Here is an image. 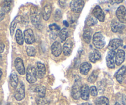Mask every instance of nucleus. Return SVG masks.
<instances>
[{
    "label": "nucleus",
    "instance_id": "obj_1",
    "mask_svg": "<svg viewBox=\"0 0 126 105\" xmlns=\"http://www.w3.org/2000/svg\"><path fill=\"white\" fill-rule=\"evenodd\" d=\"M30 20L32 23L36 27H38L40 24V12L37 6H33L30 9Z\"/></svg>",
    "mask_w": 126,
    "mask_h": 105
},
{
    "label": "nucleus",
    "instance_id": "obj_2",
    "mask_svg": "<svg viewBox=\"0 0 126 105\" xmlns=\"http://www.w3.org/2000/svg\"><path fill=\"white\" fill-rule=\"evenodd\" d=\"M93 43L98 49H101L105 46V39L101 32H96L93 36Z\"/></svg>",
    "mask_w": 126,
    "mask_h": 105
},
{
    "label": "nucleus",
    "instance_id": "obj_3",
    "mask_svg": "<svg viewBox=\"0 0 126 105\" xmlns=\"http://www.w3.org/2000/svg\"><path fill=\"white\" fill-rule=\"evenodd\" d=\"M26 77L27 80L30 84H33L37 82V73H36L35 68L33 66L31 65L28 66L26 71Z\"/></svg>",
    "mask_w": 126,
    "mask_h": 105
},
{
    "label": "nucleus",
    "instance_id": "obj_4",
    "mask_svg": "<svg viewBox=\"0 0 126 105\" xmlns=\"http://www.w3.org/2000/svg\"><path fill=\"white\" fill-rule=\"evenodd\" d=\"M81 80L80 78H77L75 80L73 87L72 88V96L75 100H79L80 97L81 90Z\"/></svg>",
    "mask_w": 126,
    "mask_h": 105
},
{
    "label": "nucleus",
    "instance_id": "obj_5",
    "mask_svg": "<svg viewBox=\"0 0 126 105\" xmlns=\"http://www.w3.org/2000/svg\"><path fill=\"white\" fill-rule=\"evenodd\" d=\"M84 6V1L82 0H76L72 1L70 4L71 10L76 13H79L82 11Z\"/></svg>",
    "mask_w": 126,
    "mask_h": 105
},
{
    "label": "nucleus",
    "instance_id": "obj_6",
    "mask_svg": "<svg viewBox=\"0 0 126 105\" xmlns=\"http://www.w3.org/2000/svg\"><path fill=\"white\" fill-rule=\"evenodd\" d=\"M14 97L17 101H21L25 97V87L22 82H20L17 87L14 93Z\"/></svg>",
    "mask_w": 126,
    "mask_h": 105
},
{
    "label": "nucleus",
    "instance_id": "obj_7",
    "mask_svg": "<svg viewBox=\"0 0 126 105\" xmlns=\"http://www.w3.org/2000/svg\"><path fill=\"white\" fill-rule=\"evenodd\" d=\"M116 16L119 21L122 24L126 23V9L124 6H121L116 11Z\"/></svg>",
    "mask_w": 126,
    "mask_h": 105
},
{
    "label": "nucleus",
    "instance_id": "obj_8",
    "mask_svg": "<svg viewBox=\"0 0 126 105\" xmlns=\"http://www.w3.org/2000/svg\"><path fill=\"white\" fill-rule=\"evenodd\" d=\"M92 14L94 17L96 18L97 20H100V22H104V20H105V13L99 6H96L93 9V11H92Z\"/></svg>",
    "mask_w": 126,
    "mask_h": 105
},
{
    "label": "nucleus",
    "instance_id": "obj_9",
    "mask_svg": "<svg viewBox=\"0 0 126 105\" xmlns=\"http://www.w3.org/2000/svg\"><path fill=\"white\" fill-rule=\"evenodd\" d=\"M24 40L27 44H32L35 42V35L33 30L30 29L25 30L24 33Z\"/></svg>",
    "mask_w": 126,
    "mask_h": 105
},
{
    "label": "nucleus",
    "instance_id": "obj_10",
    "mask_svg": "<svg viewBox=\"0 0 126 105\" xmlns=\"http://www.w3.org/2000/svg\"><path fill=\"white\" fill-rule=\"evenodd\" d=\"M14 66H15L16 69L17 70L19 74L21 75H23L25 74V67H24V62L20 58H17L14 62Z\"/></svg>",
    "mask_w": 126,
    "mask_h": 105
},
{
    "label": "nucleus",
    "instance_id": "obj_11",
    "mask_svg": "<svg viewBox=\"0 0 126 105\" xmlns=\"http://www.w3.org/2000/svg\"><path fill=\"white\" fill-rule=\"evenodd\" d=\"M116 53L114 51H110L108 53L106 56V64L107 66L110 69H113L115 67L114 64V56Z\"/></svg>",
    "mask_w": 126,
    "mask_h": 105
},
{
    "label": "nucleus",
    "instance_id": "obj_12",
    "mask_svg": "<svg viewBox=\"0 0 126 105\" xmlns=\"http://www.w3.org/2000/svg\"><path fill=\"white\" fill-rule=\"evenodd\" d=\"M111 30L114 33H120L124 29V25L121 23L120 22L117 21L116 19H114L111 22Z\"/></svg>",
    "mask_w": 126,
    "mask_h": 105
},
{
    "label": "nucleus",
    "instance_id": "obj_13",
    "mask_svg": "<svg viewBox=\"0 0 126 105\" xmlns=\"http://www.w3.org/2000/svg\"><path fill=\"white\" fill-rule=\"evenodd\" d=\"M122 43H123V42L121 39H118V38L112 39L109 43L108 48L110 49V51H114L119 47L122 45Z\"/></svg>",
    "mask_w": 126,
    "mask_h": 105
},
{
    "label": "nucleus",
    "instance_id": "obj_14",
    "mask_svg": "<svg viewBox=\"0 0 126 105\" xmlns=\"http://www.w3.org/2000/svg\"><path fill=\"white\" fill-rule=\"evenodd\" d=\"M72 46H73V42L71 39H69L66 42L64 46H63V53L65 56H68L72 53Z\"/></svg>",
    "mask_w": 126,
    "mask_h": 105
},
{
    "label": "nucleus",
    "instance_id": "obj_15",
    "mask_svg": "<svg viewBox=\"0 0 126 105\" xmlns=\"http://www.w3.org/2000/svg\"><path fill=\"white\" fill-rule=\"evenodd\" d=\"M35 70L36 73H37V77L40 79L43 78L46 73V68L45 65L41 62H38L37 64V68L35 69Z\"/></svg>",
    "mask_w": 126,
    "mask_h": 105
},
{
    "label": "nucleus",
    "instance_id": "obj_16",
    "mask_svg": "<svg viewBox=\"0 0 126 105\" xmlns=\"http://www.w3.org/2000/svg\"><path fill=\"white\" fill-rule=\"evenodd\" d=\"M51 51L53 55L56 57H58L61 54L62 48L59 42H55L53 43L51 46Z\"/></svg>",
    "mask_w": 126,
    "mask_h": 105
},
{
    "label": "nucleus",
    "instance_id": "obj_17",
    "mask_svg": "<svg viewBox=\"0 0 126 105\" xmlns=\"http://www.w3.org/2000/svg\"><path fill=\"white\" fill-rule=\"evenodd\" d=\"M126 72V67L125 66L121 67V68L118 70V71L116 72V75H115V77H116V80H117V82H118L119 83H120V84H122V82L124 81Z\"/></svg>",
    "mask_w": 126,
    "mask_h": 105
},
{
    "label": "nucleus",
    "instance_id": "obj_18",
    "mask_svg": "<svg viewBox=\"0 0 126 105\" xmlns=\"http://www.w3.org/2000/svg\"><path fill=\"white\" fill-rule=\"evenodd\" d=\"M115 57V62L117 66H120L124 61L125 60V52L122 49H119L116 53Z\"/></svg>",
    "mask_w": 126,
    "mask_h": 105
},
{
    "label": "nucleus",
    "instance_id": "obj_19",
    "mask_svg": "<svg viewBox=\"0 0 126 105\" xmlns=\"http://www.w3.org/2000/svg\"><path fill=\"white\" fill-rule=\"evenodd\" d=\"M101 59V54L96 49H94L90 52L89 54V60L90 62L95 63L96 61H99Z\"/></svg>",
    "mask_w": 126,
    "mask_h": 105
},
{
    "label": "nucleus",
    "instance_id": "obj_20",
    "mask_svg": "<svg viewBox=\"0 0 126 105\" xmlns=\"http://www.w3.org/2000/svg\"><path fill=\"white\" fill-rule=\"evenodd\" d=\"M92 30L89 27H85L84 29L83 33V40L85 43H89L92 39Z\"/></svg>",
    "mask_w": 126,
    "mask_h": 105
},
{
    "label": "nucleus",
    "instance_id": "obj_21",
    "mask_svg": "<svg viewBox=\"0 0 126 105\" xmlns=\"http://www.w3.org/2000/svg\"><path fill=\"white\" fill-rule=\"evenodd\" d=\"M52 8L49 4H47L45 6L42 10V15L45 20H48L49 19L51 14Z\"/></svg>",
    "mask_w": 126,
    "mask_h": 105
},
{
    "label": "nucleus",
    "instance_id": "obj_22",
    "mask_svg": "<svg viewBox=\"0 0 126 105\" xmlns=\"http://www.w3.org/2000/svg\"><path fill=\"white\" fill-rule=\"evenodd\" d=\"M89 87L87 84L82 85L80 90V96L83 100H88L89 98Z\"/></svg>",
    "mask_w": 126,
    "mask_h": 105
},
{
    "label": "nucleus",
    "instance_id": "obj_23",
    "mask_svg": "<svg viewBox=\"0 0 126 105\" xmlns=\"http://www.w3.org/2000/svg\"><path fill=\"white\" fill-rule=\"evenodd\" d=\"M9 83L13 88H17L19 84V78L16 72H13L9 77Z\"/></svg>",
    "mask_w": 126,
    "mask_h": 105
},
{
    "label": "nucleus",
    "instance_id": "obj_24",
    "mask_svg": "<svg viewBox=\"0 0 126 105\" xmlns=\"http://www.w3.org/2000/svg\"><path fill=\"white\" fill-rule=\"evenodd\" d=\"M49 29H50L51 32V37L53 39H55L57 36L59 35V30H60L59 27L58 25H57L56 24H53L49 25Z\"/></svg>",
    "mask_w": 126,
    "mask_h": 105
},
{
    "label": "nucleus",
    "instance_id": "obj_25",
    "mask_svg": "<svg viewBox=\"0 0 126 105\" xmlns=\"http://www.w3.org/2000/svg\"><path fill=\"white\" fill-rule=\"evenodd\" d=\"M92 68V65L89 63V62H83L82 64L80 65V71L81 74L84 75L88 74V72L90 71V70Z\"/></svg>",
    "mask_w": 126,
    "mask_h": 105
},
{
    "label": "nucleus",
    "instance_id": "obj_26",
    "mask_svg": "<svg viewBox=\"0 0 126 105\" xmlns=\"http://www.w3.org/2000/svg\"><path fill=\"white\" fill-rule=\"evenodd\" d=\"M98 23V20L93 15H90L87 17L85 20V25L87 27H92L96 25Z\"/></svg>",
    "mask_w": 126,
    "mask_h": 105
},
{
    "label": "nucleus",
    "instance_id": "obj_27",
    "mask_svg": "<svg viewBox=\"0 0 126 105\" xmlns=\"http://www.w3.org/2000/svg\"><path fill=\"white\" fill-rule=\"evenodd\" d=\"M35 91L38 95V97H45L46 94V89L43 85H38L35 87Z\"/></svg>",
    "mask_w": 126,
    "mask_h": 105
},
{
    "label": "nucleus",
    "instance_id": "obj_28",
    "mask_svg": "<svg viewBox=\"0 0 126 105\" xmlns=\"http://www.w3.org/2000/svg\"><path fill=\"white\" fill-rule=\"evenodd\" d=\"M11 1H4L3 2V4H2L1 10L4 14L5 13H8L11 10Z\"/></svg>",
    "mask_w": 126,
    "mask_h": 105
},
{
    "label": "nucleus",
    "instance_id": "obj_29",
    "mask_svg": "<svg viewBox=\"0 0 126 105\" xmlns=\"http://www.w3.org/2000/svg\"><path fill=\"white\" fill-rule=\"evenodd\" d=\"M24 37H23L22 32L20 30L18 29L16 31V39L17 42L19 45H23L24 43Z\"/></svg>",
    "mask_w": 126,
    "mask_h": 105
},
{
    "label": "nucleus",
    "instance_id": "obj_30",
    "mask_svg": "<svg viewBox=\"0 0 126 105\" xmlns=\"http://www.w3.org/2000/svg\"><path fill=\"white\" fill-rule=\"evenodd\" d=\"M96 105H110L109 100L105 96H100L96 100Z\"/></svg>",
    "mask_w": 126,
    "mask_h": 105
},
{
    "label": "nucleus",
    "instance_id": "obj_31",
    "mask_svg": "<svg viewBox=\"0 0 126 105\" xmlns=\"http://www.w3.org/2000/svg\"><path fill=\"white\" fill-rule=\"evenodd\" d=\"M59 37L62 42H64L68 37V30L66 28H64L59 31Z\"/></svg>",
    "mask_w": 126,
    "mask_h": 105
},
{
    "label": "nucleus",
    "instance_id": "obj_32",
    "mask_svg": "<svg viewBox=\"0 0 126 105\" xmlns=\"http://www.w3.org/2000/svg\"><path fill=\"white\" fill-rule=\"evenodd\" d=\"M98 76V71L97 70H94L93 71L92 74L90 75L88 78V81L90 83H94V82L97 80Z\"/></svg>",
    "mask_w": 126,
    "mask_h": 105
},
{
    "label": "nucleus",
    "instance_id": "obj_33",
    "mask_svg": "<svg viewBox=\"0 0 126 105\" xmlns=\"http://www.w3.org/2000/svg\"><path fill=\"white\" fill-rule=\"evenodd\" d=\"M36 102L37 105H49V102L45 97H37Z\"/></svg>",
    "mask_w": 126,
    "mask_h": 105
},
{
    "label": "nucleus",
    "instance_id": "obj_34",
    "mask_svg": "<svg viewBox=\"0 0 126 105\" xmlns=\"http://www.w3.org/2000/svg\"><path fill=\"white\" fill-rule=\"evenodd\" d=\"M27 53L29 56H35L36 54V50L34 47L28 46L27 48Z\"/></svg>",
    "mask_w": 126,
    "mask_h": 105
},
{
    "label": "nucleus",
    "instance_id": "obj_35",
    "mask_svg": "<svg viewBox=\"0 0 126 105\" xmlns=\"http://www.w3.org/2000/svg\"><path fill=\"white\" fill-rule=\"evenodd\" d=\"M16 25H17V21H16V19L12 22L10 26V33H11V36L13 35V33H14V30H15Z\"/></svg>",
    "mask_w": 126,
    "mask_h": 105
},
{
    "label": "nucleus",
    "instance_id": "obj_36",
    "mask_svg": "<svg viewBox=\"0 0 126 105\" xmlns=\"http://www.w3.org/2000/svg\"><path fill=\"white\" fill-rule=\"evenodd\" d=\"M90 93L92 96H96L98 95L97 89L95 86H92L89 89Z\"/></svg>",
    "mask_w": 126,
    "mask_h": 105
},
{
    "label": "nucleus",
    "instance_id": "obj_37",
    "mask_svg": "<svg viewBox=\"0 0 126 105\" xmlns=\"http://www.w3.org/2000/svg\"><path fill=\"white\" fill-rule=\"evenodd\" d=\"M61 17V11L59 10V9H57L55 11V13H54V20H55L56 21H58L59 20H60Z\"/></svg>",
    "mask_w": 126,
    "mask_h": 105
},
{
    "label": "nucleus",
    "instance_id": "obj_38",
    "mask_svg": "<svg viewBox=\"0 0 126 105\" xmlns=\"http://www.w3.org/2000/svg\"><path fill=\"white\" fill-rule=\"evenodd\" d=\"M66 1H59V4L62 8H66Z\"/></svg>",
    "mask_w": 126,
    "mask_h": 105
},
{
    "label": "nucleus",
    "instance_id": "obj_39",
    "mask_svg": "<svg viewBox=\"0 0 126 105\" xmlns=\"http://www.w3.org/2000/svg\"><path fill=\"white\" fill-rule=\"evenodd\" d=\"M4 48H5V45H4V43H0V54L4 51Z\"/></svg>",
    "mask_w": 126,
    "mask_h": 105
},
{
    "label": "nucleus",
    "instance_id": "obj_40",
    "mask_svg": "<svg viewBox=\"0 0 126 105\" xmlns=\"http://www.w3.org/2000/svg\"><path fill=\"white\" fill-rule=\"evenodd\" d=\"M4 18V13L2 11L1 9H0V21H1Z\"/></svg>",
    "mask_w": 126,
    "mask_h": 105
},
{
    "label": "nucleus",
    "instance_id": "obj_41",
    "mask_svg": "<svg viewBox=\"0 0 126 105\" xmlns=\"http://www.w3.org/2000/svg\"><path fill=\"white\" fill-rule=\"evenodd\" d=\"M110 2H111V3H117V4H119V3H122L123 1H122V0H121V1H111Z\"/></svg>",
    "mask_w": 126,
    "mask_h": 105
},
{
    "label": "nucleus",
    "instance_id": "obj_42",
    "mask_svg": "<svg viewBox=\"0 0 126 105\" xmlns=\"http://www.w3.org/2000/svg\"><path fill=\"white\" fill-rule=\"evenodd\" d=\"M63 23H64V25H66V27H68V26H69L68 22H67V21H66V20H64V21L63 22Z\"/></svg>",
    "mask_w": 126,
    "mask_h": 105
},
{
    "label": "nucleus",
    "instance_id": "obj_43",
    "mask_svg": "<svg viewBox=\"0 0 126 105\" xmlns=\"http://www.w3.org/2000/svg\"><path fill=\"white\" fill-rule=\"evenodd\" d=\"M2 74H3V73H2V71H1V70L0 69V80H1V78Z\"/></svg>",
    "mask_w": 126,
    "mask_h": 105
},
{
    "label": "nucleus",
    "instance_id": "obj_44",
    "mask_svg": "<svg viewBox=\"0 0 126 105\" xmlns=\"http://www.w3.org/2000/svg\"><path fill=\"white\" fill-rule=\"evenodd\" d=\"M123 101H124V103L126 105V97H124V98L123 100Z\"/></svg>",
    "mask_w": 126,
    "mask_h": 105
},
{
    "label": "nucleus",
    "instance_id": "obj_45",
    "mask_svg": "<svg viewBox=\"0 0 126 105\" xmlns=\"http://www.w3.org/2000/svg\"><path fill=\"white\" fill-rule=\"evenodd\" d=\"M82 105H90V104L88 103H83V104H82Z\"/></svg>",
    "mask_w": 126,
    "mask_h": 105
},
{
    "label": "nucleus",
    "instance_id": "obj_46",
    "mask_svg": "<svg viewBox=\"0 0 126 105\" xmlns=\"http://www.w3.org/2000/svg\"><path fill=\"white\" fill-rule=\"evenodd\" d=\"M120 105V104L119 103H116V104H115V105Z\"/></svg>",
    "mask_w": 126,
    "mask_h": 105
},
{
    "label": "nucleus",
    "instance_id": "obj_47",
    "mask_svg": "<svg viewBox=\"0 0 126 105\" xmlns=\"http://www.w3.org/2000/svg\"><path fill=\"white\" fill-rule=\"evenodd\" d=\"M1 55L0 54V60H1Z\"/></svg>",
    "mask_w": 126,
    "mask_h": 105
}]
</instances>
